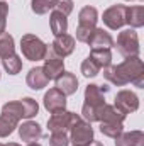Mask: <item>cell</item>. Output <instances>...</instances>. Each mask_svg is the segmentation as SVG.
I'll return each instance as SVG.
<instances>
[{
    "instance_id": "obj_8",
    "label": "cell",
    "mask_w": 144,
    "mask_h": 146,
    "mask_svg": "<svg viewBox=\"0 0 144 146\" xmlns=\"http://www.w3.org/2000/svg\"><path fill=\"white\" fill-rule=\"evenodd\" d=\"M42 104H44V109L48 112H51V114L66 110V95L63 92H59L56 87H53L44 94Z\"/></svg>"
},
{
    "instance_id": "obj_9",
    "label": "cell",
    "mask_w": 144,
    "mask_h": 146,
    "mask_svg": "<svg viewBox=\"0 0 144 146\" xmlns=\"http://www.w3.org/2000/svg\"><path fill=\"white\" fill-rule=\"evenodd\" d=\"M114 106L120 110L122 114H131V112H136L139 109V97L131 92V90H120L117 95H115V102Z\"/></svg>"
},
{
    "instance_id": "obj_37",
    "label": "cell",
    "mask_w": 144,
    "mask_h": 146,
    "mask_svg": "<svg viewBox=\"0 0 144 146\" xmlns=\"http://www.w3.org/2000/svg\"><path fill=\"white\" fill-rule=\"evenodd\" d=\"M129 2H132V0H129Z\"/></svg>"
},
{
    "instance_id": "obj_24",
    "label": "cell",
    "mask_w": 144,
    "mask_h": 146,
    "mask_svg": "<svg viewBox=\"0 0 144 146\" xmlns=\"http://www.w3.org/2000/svg\"><path fill=\"white\" fill-rule=\"evenodd\" d=\"M100 133L107 138H119L124 133V124L122 122H100Z\"/></svg>"
},
{
    "instance_id": "obj_21",
    "label": "cell",
    "mask_w": 144,
    "mask_h": 146,
    "mask_svg": "<svg viewBox=\"0 0 144 146\" xmlns=\"http://www.w3.org/2000/svg\"><path fill=\"white\" fill-rule=\"evenodd\" d=\"M98 68H107L112 65V53L110 49L104 48V49H92L90 56H88Z\"/></svg>"
},
{
    "instance_id": "obj_11",
    "label": "cell",
    "mask_w": 144,
    "mask_h": 146,
    "mask_svg": "<svg viewBox=\"0 0 144 146\" xmlns=\"http://www.w3.org/2000/svg\"><path fill=\"white\" fill-rule=\"evenodd\" d=\"M105 92H108V87L104 85H95V83H90L87 85L85 88V104L87 106H92V107H102L105 104Z\"/></svg>"
},
{
    "instance_id": "obj_14",
    "label": "cell",
    "mask_w": 144,
    "mask_h": 146,
    "mask_svg": "<svg viewBox=\"0 0 144 146\" xmlns=\"http://www.w3.org/2000/svg\"><path fill=\"white\" fill-rule=\"evenodd\" d=\"M56 88L59 92H63L66 97L76 94V90H78V78H76V75L70 72H63L56 78Z\"/></svg>"
},
{
    "instance_id": "obj_29",
    "label": "cell",
    "mask_w": 144,
    "mask_h": 146,
    "mask_svg": "<svg viewBox=\"0 0 144 146\" xmlns=\"http://www.w3.org/2000/svg\"><path fill=\"white\" fill-rule=\"evenodd\" d=\"M81 73H83L87 78H93V76H97V75L100 73V68H98L90 58H87V60H83V63H81Z\"/></svg>"
},
{
    "instance_id": "obj_7",
    "label": "cell",
    "mask_w": 144,
    "mask_h": 146,
    "mask_svg": "<svg viewBox=\"0 0 144 146\" xmlns=\"http://www.w3.org/2000/svg\"><path fill=\"white\" fill-rule=\"evenodd\" d=\"M126 10H127V5H122V3L108 7L107 10L104 12V15H102L104 24L107 26L108 29H112V31L120 29L126 24Z\"/></svg>"
},
{
    "instance_id": "obj_10",
    "label": "cell",
    "mask_w": 144,
    "mask_h": 146,
    "mask_svg": "<svg viewBox=\"0 0 144 146\" xmlns=\"http://www.w3.org/2000/svg\"><path fill=\"white\" fill-rule=\"evenodd\" d=\"M42 72L48 76V80H56L61 73L65 72V61L58 54H54L51 49H48L46 58H44V66Z\"/></svg>"
},
{
    "instance_id": "obj_34",
    "label": "cell",
    "mask_w": 144,
    "mask_h": 146,
    "mask_svg": "<svg viewBox=\"0 0 144 146\" xmlns=\"http://www.w3.org/2000/svg\"><path fill=\"white\" fill-rule=\"evenodd\" d=\"M27 146H41V145H39V143H36V141H34V143H27Z\"/></svg>"
},
{
    "instance_id": "obj_28",
    "label": "cell",
    "mask_w": 144,
    "mask_h": 146,
    "mask_svg": "<svg viewBox=\"0 0 144 146\" xmlns=\"http://www.w3.org/2000/svg\"><path fill=\"white\" fill-rule=\"evenodd\" d=\"M2 114H9V115H14L15 119H24V114H22V104L20 100H12V102H7L3 104L2 107Z\"/></svg>"
},
{
    "instance_id": "obj_16",
    "label": "cell",
    "mask_w": 144,
    "mask_h": 146,
    "mask_svg": "<svg viewBox=\"0 0 144 146\" xmlns=\"http://www.w3.org/2000/svg\"><path fill=\"white\" fill-rule=\"evenodd\" d=\"M97 119H98V122H124L126 114H122L115 106L104 104L102 107H98Z\"/></svg>"
},
{
    "instance_id": "obj_33",
    "label": "cell",
    "mask_w": 144,
    "mask_h": 146,
    "mask_svg": "<svg viewBox=\"0 0 144 146\" xmlns=\"http://www.w3.org/2000/svg\"><path fill=\"white\" fill-rule=\"evenodd\" d=\"M88 146H104V145H102L100 141H92V143H90Z\"/></svg>"
},
{
    "instance_id": "obj_25",
    "label": "cell",
    "mask_w": 144,
    "mask_h": 146,
    "mask_svg": "<svg viewBox=\"0 0 144 146\" xmlns=\"http://www.w3.org/2000/svg\"><path fill=\"white\" fill-rule=\"evenodd\" d=\"M2 65H3L5 72L9 73V75H17V73L22 70V60H20L17 54L2 58Z\"/></svg>"
},
{
    "instance_id": "obj_20",
    "label": "cell",
    "mask_w": 144,
    "mask_h": 146,
    "mask_svg": "<svg viewBox=\"0 0 144 146\" xmlns=\"http://www.w3.org/2000/svg\"><path fill=\"white\" fill-rule=\"evenodd\" d=\"M115 146H144V133L137 129L122 133L119 138H115Z\"/></svg>"
},
{
    "instance_id": "obj_17",
    "label": "cell",
    "mask_w": 144,
    "mask_h": 146,
    "mask_svg": "<svg viewBox=\"0 0 144 146\" xmlns=\"http://www.w3.org/2000/svg\"><path fill=\"white\" fill-rule=\"evenodd\" d=\"M49 27H51V33L54 34V37L66 34V31H68V19H66V15H63L59 10L53 9V12L49 15Z\"/></svg>"
},
{
    "instance_id": "obj_31",
    "label": "cell",
    "mask_w": 144,
    "mask_h": 146,
    "mask_svg": "<svg viewBox=\"0 0 144 146\" xmlns=\"http://www.w3.org/2000/svg\"><path fill=\"white\" fill-rule=\"evenodd\" d=\"M56 10H59L63 15H70L73 12V0H58V3H56V7H54Z\"/></svg>"
},
{
    "instance_id": "obj_32",
    "label": "cell",
    "mask_w": 144,
    "mask_h": 146,
    "mask_svg": "<svg viewBox=\"0 0 144 146\" xmlns=\"http://www.w3.org/2000/svg\"><path fill=\"white\" fill-rule=\"evenodd\" d=\"M7 15H9V5L0 0V34L5 33V26H7Z\"/></svg>"
},
{
    "instance_id": "obj_36",
    "label": "cell",
    "mask_w": 144,
    "mask_h": 146,
    "mask_svg": "<svg viewBox=\"0 0 144 146\" xmlns=\"http://www.w3.org/2000/svg\"><path fill=\"white\" fill-rule=\"evenodd\" d=\"M0 146H3V145H2V143H0Z\"/></svg>"
},
{
    "instance_id": "obj_12",
    "label": "cell",
    "mask_w": 144,
    "mask_h": 146,
    "mask_svg": "<svg viewBox=\"0 0 144 146\" xmlns=\"http://www.w3.org/2000/svg\"><path fill=\"white\" fill-rule=\"evenodd\" d=\"M51 51L54 54H58L59 58H66L75 51V37L70 34H61L56 36L53 44H51Z\"/></svg>"
},
{
    "instance_id": "obj_35",
    "label": "cell",
    "mask_w": 144,
    "mask_h": 146,
    "mask_svg": "<svg viewBox=\"0 0 144 146\" xmlns=\"http://www.w3.org/2000/svg\"><path fill=\"white\" fill-rule=\"evenodd\" d=\"M3 146H20V145H17V143H9V145H3Z\"/></svg>"
},
{
    "instance_id": "obj_30",
    "label": "cell",
    "mask_w": 144,
    "mask_h": 146,
    "mask_svg": "<svg viewBox=\"0 0 144 146\" xmlns=\"http://www.w3.org/2000/svg\"><path fill=\"white\" fill-rule=\"evenodd\" d=\"M49 146H70V136L66 133H51Z\"/></svg>"
},
{
    "instance_id": "obj_5",
    "label": "cell",
    "mask_w": 144,
    "mask_h": 146,
    "mask_svg": "<svg viewBox=\"0 0 144 146\" xmlns=\"http://www.w3.org/2000/svg\"><path fill=\"white\" fill-rule=\"evenodd\" d=\"M81 117L75 112L70 110H61V112H54L49 121H48V129L51 133H68L73 126L80 121Z\"/></svg>"
},
{
    "instance_id": "obj_13",
    "label": "cell",
    "mask_w": 144,
    "mask_h": 146,
    "mask_svg": "<svg viewBox=\"0 0 144 146\" xmlns=\"http://www.w3.org/2000/svg\"><path fill=\"white\" fill-rule=\"evenodd\" d=\"M87 44H88L92 49H104V48L110 49V48H114V39H112V36L108 34L107 31H104V29H100V27H95L93 33L88 37Z\"/></svg>"
},
{
    "instance_id": "obj_23",
    "label": "cell",
    "mask_w": 144,
    "mask_h": 146,
    "mask_svg": "<svg viewBox=\"0 0 144 146\" xmlns=\"http://www.w3.org/2000/svg\"><path fill=\"white\" fill-rule=\"evenodd\" d=\"M15 54V42L14 37L9 33H2L0 34V58H7Z\"/></svg>"
},
{
    "instance_id": "obj_3",
    "label": "cell",
    "mask_w": 144,
    "mask_h": 146,
    "mask_svg": "<svg viewBox=\"0 0 144 146\" xmlns=\"http://www.w3.org/2000/svg\"><path fill=\"white\" fill-rule=\"evenodd\" d=\"M48 49H49L48 44L34 34H24L20 37V51L26 56V60H29V61L44 60Z\"/></svg>"
},
{
    "instance_id": "obj_26",
    "label": "cell",
    "mask_w": 144,
    "mask_h": 146,
    "mask_svg": "<svg viewBox=\"0 0 144 146\" xmlns=\"http://www.w3.org/2000/svg\"><path fill=\"white\" fill-rule=\"evenodd\" d=\"M58 0H31V9L37 15H44L56 7Z\"/></svg>"
},
{
    "instance_id": "obj_2",
    "label": "cell",
    "mask_w": 144,
    "mask_h": 146,
    "mask_svg": "<svg viewBox=\"0 0 144 146\" xmlns=\"http://www.w3.org/2000/svg\"><path fill=\"white\" fill-rule=\"evenodd\" d=\"M97 21H98V12L95 7L87 5L80 10L78 14V27H76V39L80 42H87L90 34L93 33V29L97 27Z\"/></svg>"
},
{
    "instance_id": "obj_4",
    "label": "cell",
    "mask_w": 144,
    "mask_h": 146,
    "mask_svg": "<svg viewBox=\"0 0 144 146\" xmlns=\"http://www.w3.org/2000/svg\"><path fill=\"white\" fill-rule=\"evenodd\" d=\"M117 46V51L124 56V58H129V56H139V37L137 33L134 29H124L119 33L117 36V42H114Z\"/></svg>"
},
{
    "instance_id": "obj_18",
    "label": "cell",
    "mask_w": 144,
    "mask_h": 146,
    "mask_svg": "<svg viewBox=\"0 0 144 146\" xmlns=\"http://www.w3.org/2000/svg\"><path fill=\"white\" fill-rule=\"evenodd\" d=\"M26 82H27L29 88H32V90H41V88H44V87L49 83L48 76H46V75H44V72H42V66L31 68V70H29V73H27Z\"/></svg>"
},
{
    "instance_id": "obj_22",
    "label": "cell",
    "mask_w": 144,
    "mask_h": 146,
    "mask_svg": "<svg viewBox=\"0 0 144 146\" xmlns=\"http://www.w3.org/2000/svg\"><path fill=\"white\" fill-rule=\"evenodd\" d=\"M17 126H19V119H15L14 115H9V114H2L0 115V138L10 136Z\"/></svg>"
},
{
    "instance_id": "obj_19",
    "label": "cell",
    "mask_w": 144,
    "mask_h": 146,
    "mask_svg": "<svg viewBox=\"0 0 144 146\" xmlns=\"http://www.w3.org/2000/svg\"><path fill=\"white\" fill-rule=\"evenodd\" d=\"M126 24L131 26V29H139L144 26V7L143 5H132L126 10Z\"/></svg>"
},
{
    "instance_id": "obj_6",
    "label": "cell",
    "mask_w": 144,
    "mask_h": 146,
    "mask_svg": "<svg viewBox=\"0 0 144 146\" xmlns=\"http://www.w3.org/2000/svg\"><path fill=\"white\" fill-rule=\"evenodd\" d=\"M92 141H93V127H92V124L80 119L70 129V145L88 146Z\"/></svg>"
},
{
    "instance_id": "obj_15",
    "label": "cell",
    "mask_w": 144,
    "mask_h": 146,
    "mask_svg": "<svg viewBox=\"0 0 144 146\" xmlns=\"http://www.w3.org/2000/svg\"><path fill=\"white\" fill-rule=\"evenodd\" d=\"M19 127V136H20V139L22 141H26V143H34L37 141L41 136H42V129H41V126L34 122V121H26V122H22L20 126H17Z\"/></svg>"
},
{
    "instance_id": "obj_27",
    "label": "cell",
    "mask_w": 144,
    "mask_h": 146,
    "mask_svg": "<svg viewBox=\"0 0 144 146\" xmlns=\"http://www.w3.org/2000/svg\"><path fill=\"white\" fill-rule=\"evenodd\" d=\"M20 104H22L24 119H32L37 112H39V104H37L34 99H31V97H24V99L20 100Z\"/></svg>"
},
{
    "instance_id": "obj_1",
    "label": "cell",
    "mask_w": 144,
    "mask_h": 146,
    "mask_svg": "<svg viewBox=\"0 0 144 146\" xmlns=\"http://www.w3.org/2000/svg\"><path fill=\"white\" fill-rule=\"evenodd\" d=\"M104 78L117 85L124 87L127 83H132L139 88L144 87V63L139 56H129L119 65H110L104 68Z\"/></svg>"
}]
</instances>
